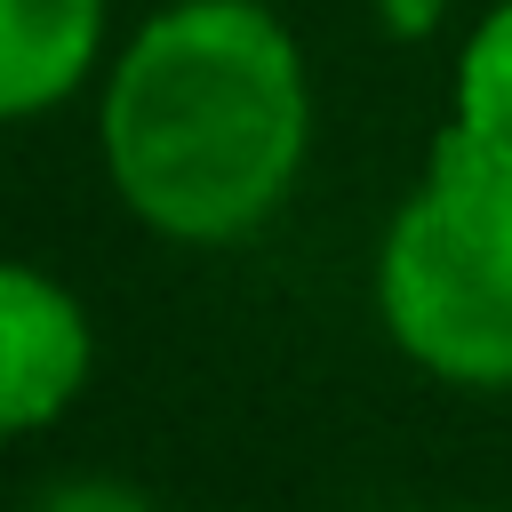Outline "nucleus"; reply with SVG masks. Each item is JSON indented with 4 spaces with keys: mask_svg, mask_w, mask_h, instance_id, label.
Here are the masks:
<instances>
[{
    "mask_svg": "<svg viewBox=\"0 0 512 512\" xmlns=\"http://www.w3.org/2000/svg\"><path fill=\"white\" fill-rule=\"evenodd\" d=\"M32 512H152L136 488H120V480H64V488H48Z\"/></svg>",
    "mask_w": 512,
    "mask_h": 512,
    "instance_id": "obj_6",
    "label": "nucleus"
},
{
    "mask_svg": "<svg viewBox=\"0 0 512 512\" xmlns=\"http://www.w3.org/2000/svg\"><path fill=\"white\" fill-rule=\"evenodd\" d=\"M376 8H384V16L400 24V32H424V24L440 16V0H376Z\"/></svg>",
    "mask_w": 512,
    "mask_h": 512,
    "instance_id": "obj_7",
    "label": "nucleus"
},
{
    "mask_svg": "<svg viewBox=\"0 0 512 512\" xmlns=\"http://www.w3.org/2000/svg\"><path fill=\"white\" fill-rule=\"evenodd\" d=\"M104 32V0H0V120L48 112L80 88Z\"/></svg>",
    "mask_w": 512,
    "mask_h": 512,
    "instance_id": "obj_4",
    "label": "nucleus"
},
{
    "mask_svg": "<svg viewBox=\"0 0 512 512\" xmlns=\"http://www.w3.org/2000/svg\"><path fill=\"white\" fill-rule=\"evenodd\" d=\"M88 384V312L32 264H0V432H40Z\"/></svg>",
    "mask_w": 512,
    "mask_h": 512,
    "instance_id": "obj_3",
    "label": "nucleus"
},
{
    "mask_svg": "<svg viewBox=\"0 0 512 512\" xmlns=\"http://www.w3.org/2000/svg\"><path fill=\"white\" fill-rule=\"evenodd\" d=\"M304 64L256 0H184L136 32L104 88L120 200L168 240L256 232L304 160Z\"/></svg>",
    "mask_w": 512,
    "mask_h": 512,
    "instance_id": "obj_1",
    "label": "nucleus"
},
{
    "mask_svg": "<svg viewBox=\"0 0 512 512\" xmlns=\"http://www.w3.org/2000/svg\"><path fill=\"white\" fill-rule=\"evenodd\" d=\"M376 304L416 368L448 384H512V168L464 128L432 144L424 192L392 216Z\"/></svg>",
    "mask_w": 512,
    "mask_h": 512,
    "instance_id": "obj_2",
    "label": "nucleus"
},
{
    "mask_svg": "<svg viewBox=\"0 0 512 512\" xmlns=\"http://www.w3.org/2000/svg\"><path fill=\"white\" fill-rule=\"evenodd\" d=\"M456 128L512 168V0L480 16V32L464 40L456 64Z\"/></svg>",
    "mask_w": 512,
    "mask_h": 512,
    "instance_id": "obj_5",
    "label": "nucleus"
}]
</instances>
